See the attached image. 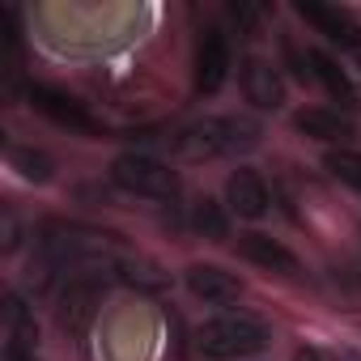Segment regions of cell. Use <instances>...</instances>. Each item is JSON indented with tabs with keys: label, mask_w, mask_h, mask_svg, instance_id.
I'll return each mask as SVG.
<instances>
[{
	"label": "cell",
	"mask_w": 361,
	"mask_h": 361,
	"mask_svg": "<svg viewBox=\"0 0 361 361\" xmlns=\"http://www.w3.org/2000/svg\"><path fill=\"white\" fill-rule=\"evenodd\" d=\"M188 289H192L200 302H209V306H230V302H238L243 281H238L234 272L217 268V264H192V268H188Z\"/></svg>",
	"instance_id": "10"
},
{
	"label": "cell",
	"mask_w": 361,
	"mask_h": 361,
	"mask_svg": "<svg viewBox=\"0 0 361 361\" xmlns=\"http://www.w3.org/2000/svg\"><path fill=\"white\" fill-rule=\"evenodd\" d=\"M272 344V327L259 319V314H247V310H230V314H217L209 323H200L196 331V348L213 361H234V357H255Z\"/></svg>",
	"instance_id": "2"
},
{
	"label": "cell",
	"mask_w": 361,
	"mask_h": 361,
	"mask_svg": "<svg viewBox=\"0 0 361 361\" xmlns=\"http://www.w3.org/2000/svg\"><path fill=\"white\" fill-rule=\"evenodd\" d=\"M9 166L26 178V183H47L56 174V161L43 149H30V145H9Z\"/></svg>",
	"instance_id": "16"
},
{
	"label": "cell",
	"mask_w": 361,
	"mask_h": 361,
	"mask_svg": "<svg viewBox=\"0 0 361 361\" xmlns=\"http://www.w3.org/2000/svg\"><path fill=\"white\" fill-rule=\"evenodd\" d=\"M26 98L35 102V111L39 115H47L51 123H60V128H68V132H81V136H102V123L73 98V94H64V90H51V85H26Z\"/></svg>",
	"instance_id": "4"
},
{
	"label": "cell",
	"mask_w": 361,
	"mask_h": 361,
	"mask_svg": "<svg viewBox=\"0 0 361 361\" xmlns=\"http://www.w3.org/2000/svg\"><path fill=\"white\" fill-rule=\"evenodd\" d=\"M238 255H243L247 264L264 268V272H276V276H298V272H302L298 255H293L289 247H281L272 234H259V230H251V234L238 238Z\"/></svg>",
	"instance_id": "9"
},
{
	"label": "cell",
	"mask_w": 361,
	"mask_h": 361,
	"mask_svg": "<svg viewBox=\"0 0 361 361\" xmlns=\"http://www.w3.org/2000/svg\"><path fill=\"white\" fill-rule=\"evenodd\" d=\"M0 323H5V344H9V348H30V353H35L39 327H35V314H30V306L22 302V293H5Z\"/></svg>",
	"instance_id": "13"
},
{
	"label": "cell",
	"mask_w": 361,
	"mask_h": 361,
	"mask_svg": "<svg viewBox=\"0 0 361 361\" xmlns=\"http://www.w3.org/2000/svg\"><path fill=\"white\" fill-rule=\"evenodd\" d=\"M243 94H247V102L259 106V111H281V106H285V81H281L276 64H268V60H259V56L243 60Z\"/></svg>",
	"instance_id": "8"
},
{
	"label": "cell",
	"mask_w": 361,
	"mask_h": 361,
	"mask_svg": "<svg viewBox=\"0 0 361 361\" xmlns=\"http://www.w3.org/2000/svg\"><path fill=\"white\" fill-rule=\"evenodd\" d=\"M230 18H234L247 35H255V9H247V5H230Z\"/></svg>",
	"instance_id": "19"
},
{
	"label": "cell",
	"mask_w": 361,
	"mask_h": 361,
	"mask_svg": "<svg viewBox=\"0 0 361 361\" xmlns=\"http://www.w3.org/2000/svg\"><path fill=\"white\" fill-rule=\"evenodd\" d=\"M323 166L331 170V178H340V183H348L353 192H361V153L357 149H331L323 157Z\"/></svg>",
	"instance_id": "17"
},
{
	"label": "cell",
	"mask_w": 361,
	"mask_h": 361,
	"mask_svg": "<svg viewBox=\"0 0 361 361\" xmlns=\"http://www.w3.org/2000/svg\"><path fill=\"white\" fill-rule=\"evenodd\" d=\"M230 77V43L221 30H200L196 39V90L217 94Z\"/></svg>",
	"instance_id": "6"
},
{
	"label": "cell",
	"mask_w": 361,
	"mask_h": 361,
	"mask_svg": "<svg viewBox=\"0 0 361 361\" xmlns=\"http://www.w3.org/2000/svg\"><path fill=\"white\" fill-rule=\"evenodd\" d=\"M192 230L200 234V238H209V243H226L230 238V217H226V209L217 204V200H196L192 204Z\"/></svg>",
	"instance_id": "15"
},
{
	"label": "cell",
	"mask_w": 361,
	"mask_h": 361,
	"mask_svg": "<svg viewBox=\"0 0 361 361\" xmlns=\"http://www.w3.org/2000/svg\"><path fill=\"white\" fill-rule=\"evenodd\" d=\"M111 178H115V188H123L128 196L161 200V204H174L178 192H183L178 174L161 157H149V153H119L111 161Z\"/></svg>",
	"instance_id": "3"
},
{
	"label": "cell",
	"mask_w": 361,
	"mask_h": 361,
	"mask_svg": "<svg viewBox=\"0 0 361 361\" xmlns=\"http://www.w3.org/2000/svg\"><path fill=\"white\" fill-rule=\"evenodd\" d=\"M18 243H22V226H18L13 209H0V251L13 255V251H18Z\"/></svg>",
	"instance_id": "18"
},
{
	"label": "cell",
	"mask_w": 361,
	"mask_h": 361,
	"mask_svg": "<svg viewBox=\"0 0 361 361\" xmlns=\"http://www.w3.org/2000/svg\"><path fill=\"white\" fill-rule=\"evenodd\" d=\"M5 361H35V353H30V348H9V344H5Z\"/></svg>",
	"instance_id": "20"
},
{
	"label": "cell",
	"mask_w": 361,
	"mask_h": 361,
	"mask_svg": "<svg viewBox=\"0 0 361 361\" xmlns=\"http://www.w3.org/2000/svg\"><path fill=\"white\" fill-rule=\"evenodd\" d=\"M310 77H314V81H319V85H323L336 102H340V106H348V111L357 106V90H353L348 73H344V68H340L327 51H310Z\"/></svg>",
	"instance_id": "14"
},
{
	"label": "cell",
	"mask_w": 361,
	"mask_h": 361,
	"mask_svg": "<svg viewBox=\"0 0 361 361\" xmlns=\"http://www.w3.org/2000/svg\"><path fill=\"white\" fill-rule=\"evenodd\" d=\"M293 361H323V353H314V348H298Z\"/></svg>",
	"instance_id": "21"
},
{
	"label": "cell",
	"mask_w": 361,
	"mask_h": 361,
	"mask_svg": "<svg viewBox=\"0 0 361 361\" xmlns=\"http://www.w3.org/2000/svg\"><path fill=\"white\" fill-rule=\"evenodd\" d=\"M98 302H102V281L98 276H68V285H64V293H60V327L64 331H73V336H81L85 327H90V319H94V310H98Z\"/></svg>",
	"instance_id": "5"
},
{
	"label": "cell",
	"mask_w": 361,
	"mask_h": 361,
	"mask_svg": "<svg viewBox=\"0 0 361 361\" xmlns=\"http://www.w3.org/2000/svg\"><path fill=\"white\" fill-rule=\"evenodd\" d=\"M264 136V128L247 115H213V119H196L183 132H174V149L183 157H226V153H243L255 149Z\"/></svg>",
	"instance_id": "1"
},
{
	"label": "cell",
	"mask_w": 361,
	"mask_h": 361,
	"mask_svg": "<svg viewBox=\"0 0 361 361\" xmlns=\"http://www.w3.org/2000/svg\"><path fill=\"white\" fill-rule=\"evenodd\" d=\"M226 204H230L238 217L259 221V217H268L272 196H268V183H264V178H259L251 166H238V170L226 178Z\"/></svg>",
	"instance_id": "7"
},
{
	"label": "cell",
	"mask_w": 361,
	"mask_h": 361,
	"mask_svg": "<svg viewBox=\"0 0 361 361\" xmlns=\"http://www.w3.org/2000/svg\"><path fill=\"white\" fill-rule=\"evenodd\" d=\"M293 128H298L302 136L323 140V145H344V140H353V132H357L348 115L327 111V106H306V111H298V115H293Z\"/></svg>",
	"instance_id": "12"
},
{
	"label": "cell",
	"mask_w": 361,
	"mask_h": 361,
	"mask_svg": "<svg viewBox=\"0 0 361 361\" xmlns=\"http://www.w3.org/2000/svg\"><path fill=\"white\" fill-rule=\"evenodd\" d=\"M298 13L310 22V26H319L331 43H340V47H348V51H361V26L344 13V9H331V5H310V0H298Z\"/></svg>",
	"instance_id": "11"
}]
</instances>
